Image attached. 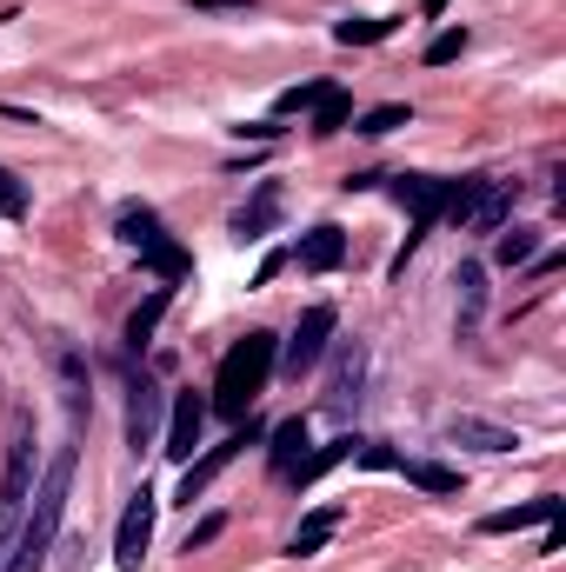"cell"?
<instances>
[{"instance_id": "cell-1", "label": "cell", "mask_w": 566, "mask_h": 572, "mask_svg": "<svg viewBox=\"0 0 566 572\" xmlns=\"http://www.w3.org/2000/svg\"><path fill=\"white\" fill-rule=\"evenodd\" d=\"M67 493H73V446H60L40 480H33V500L20 513V533H13V572H40L53 540H60V520H67Z\"/></svg>"}, {"instance_id": "cell-2", "label": "cell", "mask_w": 566, "mask_h": 572, "mask_svg": "<svg viewBox=\"0 0 566 572\" xmlns=\"http://www.w3.org/2000/svg\"><path fill=\"white\" fill-rule=\"evenodd\" d=\"M274 367H280V340H274V333H247V340H234V347L220 353V367H214L207 413H220V420H247L254 400L267 393Z\"/></svg>"}, {"instance_id": "cell-3", "label": "cell", "mask_w": 566, "mask_h": 572, "mask_svg": "<svg viewBox=\"0 0 566 572\" xmlns=\"http://www.w3.org/2000/svg\"><path fill=\"white\" fill-rule=\"evenodd\" d=\"M514 200H520V180H500V173H467V180H447V213L454 227H474V233H500L514 220Z\"/></svg>"}, {"instance_id": "cell-4", "label": "cell", "mask_w": 566, "mask_h": 572, "mask_svg": "<svg viewBox=\"0 0 566 572\" xmlns=\"http://www.w3.org/2000/svg\"><path fill=\"white\" fill-rule=\"evenodd\" d=\"M334 333H340V313H334V307H307V313H300V327L280 340V367H287L294 380H300V373H314V367L327 360Z\"/></svg>"}, {"instance_id": "cell-5", "label": "cell", "mask_w": 566, "mask_h": 572, "mask_svg": "<svg viewBox=\"0 0 566 572\" xmlns=\"http://www.w3.org/2000/svg\"><path fill=\"white\" fill-rule=\"evenodd\" d=\"M394 200L414 213V227H407V253L440 227V213H447V180H427V173H400L394 180ZM407 253H400V267H407Z\"/></svg>"}, {"instance_id": "cell-6", "label": "cell", "mask_w": 566, "mask_h": 572, "mask_svg": "<svg viewBox=\"0 0 566 572\" xmlns=\"http://www.w3.org/2000/svg\"><path fill=\"white\" fill-rule=\"evenodd\" d=\"M254 440H267V427H254V420H247L234 440H220V446H207L200 460H187V466H180V506H193V500H200V493L234 466V460H240V446H254Z\"/></svg>"}, {"instance_id": "cell-7", "label": "cell", "mask_w": 566, "mask_h": 572, "mask_svg": "<svg viewBox=\"0 0 566 572\" xmlns=\"http://www.w3.org/2000/svg\"><path fill=\"white\" fill-rule=\"evenodd\" d=\"M153 513H160V500L140 486V493L127 500V513H120V533H113V566L120 572H140L147 546H153Z\"/></svg>"}, {"instance_id": "cell-8", "label": "cell", "mask_w": 566, "mask_h": 572, "mask_svg": "<svg viewBox=\"0 0 566 572\" xmlns=\"http://www.w3.org/2000/svg\"><path fill=\"white\" fill-rule=\"evenodd\" d=\"M200 433H207V400L187 387V393H173V413H167V440H160V453H167L173 466H187L193 446H200Z\"/></svg>"}, {"instance_id": "cell-9", "label": "cell", "mask_w": 566, "mask_h": 572, "mask_svg": "<svg viewBox=\"0 0 566 572\" xmlns=\"http://www.w3.org/2000/svg\"><path fill=\"white\" fill-rule=\"evenodd\" d=\"M360 387H367V347L340 340V360H334V380H327V413H354Z\"/></svg>"}, {"instance_id": "cell-10", "label": "cell", "mask_w": 566, "mask_h": 572, "mask_svg": "<svg viewBox=\"0 0 566 572\" xmlns=\"http://www.w3.org/2000/svg\"><path fill=\"white\" fill-rule=\"evenodd\" d=\"M127 393H133V400H127V446L140 453V446H153V440H160V413H167V393H160L153 380H133Z\"/></svg>"}, {"instance_id": "cell-11", "label": "cell", "mask_w": 566, "mask_h": 572, "mask_svg": "<svg viewBox=\"0 0 566 572\" xmlns=\"http://www.w3.org/2000/svg\"><path fill=\"white\" fill-rule=\"evenodd\" d=\"M454 287H460V320H454V333H460V340H474V333H480V320H487V267H480V260H460Z\"/></svg>"}, {"instance_id": "cell-12", "label": "cell", "mask_w": 566, "mask_h": 572, "mask_svg": "<svg viewBox=\"0 0 566 572\" xmlns=\"http://www.w3.org/2000/svg\"><path fill=\"white\" fill-rule=\"evenodd\" d=\"M566 500H554V493H540V500H527V506H507V513H487L480 520V533L487 540H500V533H527V526H547V520H560Z\"/></svg>"}, {"instance_id": "cell-13", "label": "cell", "mask_w": 566, "mask_h": 572, "mask_svg": "<svg viewBox=\"0 0 566 572\" xmlns=\"http://www.w3.org/2000/svg\"><path fill=\"white\" fill-rule=\"evenodd\" d=\"M447 440H454V446H474V453H514V446H520V433H507V427H494V420H474V413L447 420Z\"/></svg>"}, {"instance_id": "cell-14", "label": "cell", "mask_w": 566, "mask_h": 572, "mask_svg": "<svg viewBox=\"0 0 566 572\" xmlns=\"http://www.w3.org/2000/svg\"><path fill=\"white\" fill-rule=\"evenodd\" d=\"M267 440H274V446H267V460H274V473L287 480V473L307 460V446H314V427H307V413H294V420H280Z\"/></svg>"}, {"instance_id": "cell-15", "label": "cell", "mask_w": 566, "mask_h": 572, "mask_svg": "<svg viewBox=\"0 0 566 572\" xmlns=\"http://www.w3.org/2000/svg\"><path fill=\"white\" fill-rule=\"evenodd\" d=\"M274 220H280V180H260L254 200L234 213V233L240 240H260V233H274Z\"/></svg>"}, {"instance_id": "cell-16", "label": "cell", "mask_w": 566, "mask_h": 572, "mask_svg": "<svg viewBox=\"0 0 566 572\" xmlns=\"http://www.w3.org/2000/svg\"><path fill=\"white\" fill-rule=\"evenodd\" d=\"M294 260H300L307 273H334V267L347 260V233H340V227H314V233H300Z\"/></svg>"}, {"instance_id": "cell-17", "label": "cell", "mask_w": 566, "mask_h": 572, "mask_svg": "<svg viewBox=\"0 0 566 572\" xmlns=\"http://www.w3.org/2000/svg\"><path fill=\"white\" fill-rule=\"evenodd\" d=\"M340 520H347V506H314V513L300 520V533L287 540V560H314V553L340 533Z\"/></svg>"}, {"instance_id": "cell-18", "label": "cell", "mask_w": 566, "mask_h": 572, "mask_svg": "<svg viewBox=\"0 0 566 572\" xmlns=\"http://www.w3.org/2000/svg\"><path fill=\"white\" fill-rule=\"evenodd\" d=\"M354 453H360V440H354V433H340V440L314 446V453H307V460H300V466H294L287 480H294V486H314V480H327V473H334L340 460H354Z\"/></svg>"}, {"instance_id": "cell-19", "label": "cell", "mask_w": 566, "mask_h": 572, "mask_svg": "<svg viewBox=\"0 0 566 572\" xmlns=\"http://www.w3.org/2000/svg\"><path fill=\"white\" fill-rule=\"evenodd\" d=\"M113 233H120V240H127L133 253H147L153 240H167V227H160V213H153V207H140V200H127V207H120V220H113Z\"/></svg>"}, {"instance_id": "cell-20", "label": "cell", "mask_w": 566, "mask_h": 572, "mask_svg": "<svg viewBox=\"0 0 566 572\" xmlns=\"http://www.w3.org/2000/svg\"><path fill=\"white\" fill-rule=\"evenodd\" d=\"M140 267H147L160 287H173V280H187V273H193V260H187V247H180V240H153V247L140 253Z\"/></svg>"}, {"instance_id": "cell-21", "label": "cell", "mask_w": 566, "mask_h": 572, "mask_svg": "<svg viewBox=\"0 0 566 572\" xmlns=\"http://www.w3.org/2000/svg\"><path fill=\"white\" fill-rule=\"evenodd\" d=\"M160 313H167V287H153L133 313H127V353H147L153 347V327H160Z\"/></svg>"}, {"instance_id": "cell-22", "label": "cell", "mask_w": 566, "mask_h": 572, "mask_svg": "<svg viewBox=\"0 0 566 572\" xmlns=\"http://www.w3.org/2000/svg\"><path fill=\"white\" fill-rule=\"evenodd\" d=\"M400 20L394 13H354V20H334V40L340 47H374V40H387Z\"/></svg>"}, {"instance_id": "cell-23", "label": "cell", "mask_w": 566, "mask_h": 572, "mask_svg": "<svg viewBox=\"0 0 566 572\" xmlns=\"http://www.w3.org/2000/svg\"><path fill=\"white\" fill-rule=\"evenodd\" d=\"M394 473H407V486L440 493V500H454V493H460V473H454V466H434V460H400Z\"/></svg>"}, {"instance_id": "cell-24", "label": "cell", "mask_w": 566, "mask_h": 572, "mask_svg": "<svg viewBox=\"0 0 566 572\" xmlns=\"http://www.w3.org/2000/svg\"><path fill=\"white\" fill-rule=\"evenodd\" d=\"M327 93H334L327 80H300V87H280V100H274V113H314V107H320Z\"/></svg>"}, {"instance_id": "cell-25", "label": "cell", "mask_w": 566, "mask_h": 572, "mask_svg": "<svg viewBox=\"0 0 566 572\" xmlns=\"http://www.w3.org/2000/svg\"><path fill=\"white\" fill-rule=\"evenodd\" d=\"M534 253H540V233H527V227H514V233L494 240V260H500V267H527Z\"/></svg>"}, {"instance_id": "cell-26", "label": "cell", "mask_w": 566, "mask_h": 572, "mask_svg": "<svg viewBox=\"0 0 566 572\" xmlns=\"http://www.w3.org/2000/svg\"><path fill=\"white\" fill-rule=\"evenodd\" d=\"M347 120H354V100H347V93H327V100L314 107V120H307V127H314V133L327 140V133H340Z\"/></svg>"}, {"instance_id": "cell-27", "label": "cell", "mask_w": 566, "mask_h": 572, "mask_svg": "<svg viewBox=\"0 0 566 572\" xmlns=\"http://www.w3.org/2000/svg\"><path fill=\"white\" fill-rule=\"evenodd\" d=\"M407 120H414V107H400V100H394V107H374V113H360V120H354V133L380 140V133H394V127H407Z\"/></svg>"}, {"instance_id": "cell-28", "label": "cell", "mask_w": 566, "mask_h": 572, "mask_svg": "<svg viewBox=\"0 0 566 572\" xmlns=\"http://www.w3.org/2000/svg\"><path fill=\"white\" fill-rule=\"evenodd\" d=\"M460 53H467V27H447V33L427 40V67H447V60H460Z\"/></svg>"}, {"instance_id": "cell-29", "label": "cell", "mask_w": 566, "mask_h": 572, "mask_svg": "<svg viewBox=\"0 0 566 572\" xmlns=\"http://www.w3.org/2000/svg\"><path fill=\"white\" fill-rule=\"evenodd\" d=\"M0 220H27V187L0 167Z\"/></svg>"}, {"instance_id": "cell-30", "label": "cell", "mask_w": 566, "mask_h": 572, "mask_svg": "<svg viewBox=\"0 0 566 572\" xmlns=\"http://www.w3.org/2000/svg\"><path fill=\"white\" fill-rule=\"evenodd\" d=\"M220 533H227V520H220V513H207V520H200V526L187 533V553H200V546H214Z\"/></svg>"}, {"instance_id": "cell-31", "label": "cell", "mask_w": 566, "mask_h": 572, "mask_svg": "<svg viewBox=\"0 0 566 572\" xmlns=\"http://www.w3.org/2000/svg\"><path fill=\"white\" fill-rule=\"evenodd\" d=\"M360 460H367L374 473H394V466H400V453H394V446H367V440H360Z\"/></svg>"}, {"instance_id": "cell-32", "label": "cell", "mask_w": 566, "mask_h": 572, "mask_svg": "<svg viewBox=\"0 0 566 572\" xmlns=\"http://www.w3.org/2000/svg\"><path fill=\"white\" fill-rule=\"evenodd\" d=\"M193 13H247V7H260V0H187Z\"/></svg>"}, {"instance_id": "cell-33", "label": "cell", "mask_w": 566, "mask_h": 572, "mask_svg": "<svg viewBox=\"0 0 566 572\" xmlns=\"http://www.w3.org/2000/svg\"><path fill=\"white\" fill-rule=\"evenodd\" d=\"M560 546H566V513L547 520V533H540V553H560Z\"/></svg>"}, {"instance_id": "cell-34", "label": "cell", "mask_w": 566, "mask_h": 572, "mask_svg": "<svg viewBox=\"0 0 566 572\" xmlns=\"http://www.w3.org/2000/svg\"><path fill=\"white\" fill-rule=\"evenodd\" d=\"M234 133H240V140H274L280 127H274V120H247V127H234Z\"/></svg>"}, {"instance_id": "cell-35", "label": "cell", "mask_w": 566, "mask_h": 572, "mask_svg": "<svg viewBox=\"0 0 566 572\" xmlns=\"http://www.w3.org/2000/svg\"><path fill=\"white\" fill-rule=\"evenodd\" d=\"M420 7H427V13H447V0H420Z\"/></svg>"}]
</instances>
